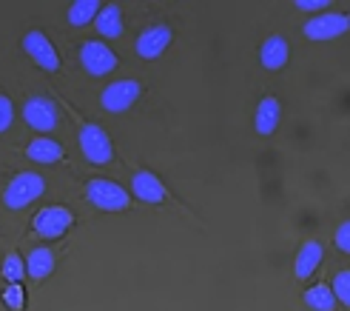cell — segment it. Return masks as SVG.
I'll return each mask as SVG.
<instances>
[{"label":"cell","mask_w":350,"mask_h":311,"mask_svg":"<svg viewBox=\"0 0 350 311\" xmlns=\"http://www.w3.org/2000/svg\"><path fill=\"white\" fill-rule=\"evenodd\" d=\"M43 192H46V180L38 175V171H23V175H17L6 186L3 203H6V209L21 212V209H26V206H31Z\"/></svg>","instance_id":"6da1fadb"},{"label":"cell","mask_w":350,"mask_h":311,"mask_svg":"<svg viewBox=\"0 0 350 311\" xmlns=\"http://www.w3.org/2000/svg\"><path fill=\"white\" fill-rule=\"evenodd\" d=\"M85 197H89V203L100 212H126L131 206V195L126 188L114 180H103V177L85 186Z\"/></svg>","instance_id":"7a4b0ae2"},{"label":"cell","mask_w":350,"mask_h":311,"mask_svg":"<svg viewBox=\"0 0 350 311\" xmlns=\"http://www.w3.org/2000/svg\"><path fill=\"white\" fill-rule=\"evenodd\" d=\"M80 149H83V158L89 163H94V166H106V163L114 160L111 137L97 123H85L80 129Z\"/></svg>","instance_id":"3957f363"},{"label":"cell","mask_w":350,"mask_h":311,"mask_svg":"<svg viewBox=\"0 0 350 311\" xmlns=\"http://www.w3.org/2000/svg\"><path fill=\"white\" fill-rule=\"evenodd\" d=\"M139 95H143V86H139L137 80H114L111 86H106V92L100 95V103L103 109L111 112V114H122L129 112L134 103L139 100Z\"/></svg>","instance_id":"277c9868"},{"label":"cell","mask_w":350,"mask_h":311,"mask_svg":"<svg viewBox=\"0 0 350 311\" xmlns=\"http://www.w3.org/2000/svg\"><path fill=\"white\" fill-rule=\"evenodd\" d=\"M31 226L40 237L55 240V237H63L68 229L75 226V214L68 209H63V206H46V209L38 212V217H34Z\"/></svg>","instance_id":"5b68a950"},{"label":"cell","mask_w":350,"mask_h":311,"mask_svg":"<svg viewBox=\"0 0 350 311\" xmlns=\"http://www.w3.org/2000/svg\"><path fill=\"white\" fill-rule=\"evenodd\" d=\"M350 29V17L342 14V12H325L319 17L305 23V38L308 40H334V38H342V34Z\"/></svg>","instance_id":"8992f818"},{"label":"cell","mask_w":350,"mask_h":311,"mask_svg":"<svg viewBox=\"0 0 350 311\" xmlns=\"http://www.w3.org/2000/svg\"><path fill=\"white\" fill-rule=\"evenodd\" d=\"M23 51L43 69V72H57V69H60V55H57V49L51 46V40L46 38L40 29L26 32V38H23Z\"/></svg>","instance_id":"52a82bcc"},{"label":"cell","mask_w":350,"mask_h":311,"mask_svg":"<svg viewBox=\"0 0 350 311\" xmlns=\"http://www.w3.org/2000/svg\"><path fill=\"white\" fill-rule=\"evenodd\" d=\"M80 63H83V69L89 75L103 77V75H109V72L117 69V55L103 40H89V43H83V49H80Z\"/></svg>","instance_id":"ba28073f"},{"label":"cell","mask_w":350,"mask_h":311,"mask_svg":"<svg viewBox=\"0 0 350 311\" xmlns=\"http://www.w3.org/2000/svg\"><path fill=\"white\" fill-rule=\"evenodd\" d=\"M23 120L29 129L49 134L51 129H57V106L49 97H31L23 106Z\"/></svg>","instance_id":"9c48e42d"},{"label":"cell","mask_w":350,"mask_h":311,"mask_svg":"<svg viewBox=\"0 0 350 311\" xmlns=\"http://www.w3.org/2000/svg\"><path fill=\"white\" fill-rule=\"evenodd\" d=\"M174 40V32L168 26H148L143 34L137 38V55L143 60H157L168 49V43Z\"/></svg>","instance_id":"30bf717a"},{"label":"cell","mask_w":350,"mask_h":311,"mask_svg":"<svg viewBox=\"0 0 350 311\" xmlns=\"http://www.w3.org/2000/svg\"><path fill=\"white\" fill-rule=\"evenodd\" d=\"M131 192L143 200V203H151V206H160L165 203L168 192H165V186L163 180L154 175V171H137L134 180H131Z\"/></svg>","instance_id":"8fae6325"},{"label":"cell","mask_w":350,"mask_h":311,"mask_svg":"<svg viewBox=\"0 0 350 311\" xmlns=\"http://www.w3.org/2000/svg\"><path fill=\"white\" fill-rule=\"evenodd\" d=\"M288 58H291V46L282 34H271V38L262 43L259 49V63L268 69V72H279V69L288 66Z\"/></svg>","instance_id":"7c38bea8"},{"label":"cell","mask_w":350,"mask_h":311,"mask_svg":"<svg viewBox=\"0 0 350 311\" xmlns=\"http://www.w3.org/2000/svg\"><path fill=\"white\" fill-rule=\"evenodd\" d=\"M279 117H282V106H279V100H276L273 95L262 97L259 106H256V114H254V129H256V134H262V137L273 134L276 126H279Z\"/></svg>","instance_id":"4fadbf2b"},{"label":"cell","mask_w":350,"mask_h":311,"mask_svg":"<svg viewBox=\"0 0 350 311\" xmlns=\"http://www.w3.org/2000/svg\"><path fill=\"white\" fill-rule=\"evenodd\" d=\"M322 257H325V249H322L319 240H308V243L299 249V254H296V263H293L296 277H299V280H308L310 274L319 269Z\"/></svg>","instance_id":"5bb4252c"},{"label":"cell","mask_w":350,"mask_h":311,"mask_svg":"<svg viewBox=\"0 0 350 311\" xmlns=\"http://www.w3.org/2000/svg\"><path fill=\"white\" fill-rule=\"evenodd\" d=\"M23 266H26V274L31 280H46L51 271H55V251L51 249H46V246H38V249H31L29 251V257L23 260Z\"/></svg>","instance_id":"9a60e30c"},{"label":"cell","mask_w":350,"mask_h":311,"mask_svg":"<svg viewBox=\"0 0 350 311\" xmlns=\"http://www.w3.org/2000/svg\"><path fill=\"white\" fill-rule=\"evenodd\" d=\"M26 158L40 166H51V163L63 160V146L57 140H51V137H34L26 149Z\"/></svg>","instance_id":"2e32d148"},{"label":"cell","mask_w":350,"mask_h":311,"mask_svg":"<svg viewBox=\"0 0 350 311\" xmlns=\"http://www.w3.org/2000/svg\"><path fill=\"white\" fill-rule=\"evenodd\" d=\"M94 23H97V32L100 34H106L109 40H117L120 34H122V12L117 3H109V6H103L94 17Z\"/></svg>","instance_id":"e0dca14e"},{"label":"cell","mask_w":350,"mask_h":311,"mask_svg":"<svg viewBox=\"0 0 350 311\" xmlns=\"http://www.w3.org/2000/svg\"><path fill=\"white\" fill-rule=\"evenodd\" d=\"M100 9H103V3H97V0H75V3L68 6V23L72 26H89Z\"/></svg>","instance_id":"ac0fdd59"},{"label":"cell","mask_w":350,"mask_h":311,"mask_svg":"<svg viewBox=\"0 0 350 311\" xmlns=\"http://www.w3.org/2000/svg\"><path fill=\"white\" fill-rule=\"evenodd\" d=\"M305 303H308L313 311H336V297H334V291H330L327 283L308 288V291H305Z\"/></svg>","instance_id":"d6986e66"},{"label":"cell","mask_w":350,"mask_h":311,"mask_svg":"<svg viewBox=\"0 0 350 311\" xmlns=\"http://www.w3.org/2000/svg\"><path fill=\"white\" fill-rule=\"evenodd\" d=\"M3 277H6V283H21L26 277V266H23V260L17 254H6V260H3Z\"/></svg>","instance_id":"ffe728a7"},{"label":"cell","mask_w":350,"mask_h":311,"mask_svg":"<svg viewBox=\"0 0 350 311\" xmlns=\"http://www.w3.org/2000/svg\"><path fill=\"white\" fill-rule=\"evenodd\" d=\"M3 306L9 311H23L26 308V295H23V286L21 283H9L3 291Z\"/></svg>","instance_id":"44dd1931"},{"label":"cell","mask_w":350,"mask_h":311,"mask_svg":"<svg viewBox=\"0 0 350 311\" xmlns=\"http://www.w3.org/2000/svg\"><path fill=\"white\" fill-rule=\"evenodd\" d=\"M334 297H336V303H342V306H350V271L345 269V271H339L336 277H334Z\"/></svg>","instance_id":"7402d4cb"},{"label":"cell","mask_w":350,"mask_h":311,"mask_svg":"<svg viewBox=\"0 0 350 311\" xmlns=\"http://www.w3.org/2000/svg\"><path fill=\"white\" fill-rule=\"evenodd\" d=\"M12 120H14V103L6 95H0V134L12 126Z\"/></svg>","instance_id":"603a6c76"},{"label":"cell","mask_w":350,"mask_h":311,"mask_svg":"<svg viewBox=\"0 0 350 311\" xmlns=\"http://www.w3.org/2000/svg\"><path fill=\"white\" fill-rule=\"evenodd\" d=\"M336 249L345 251V254L350 251V223H347V220L336 229Z\"/></svg>","instance_id":"cb8c5ba5"},{"label":"cell","mask_w":350,"mask_h":311,"mask_svg":"<svg viewBox=\"0 0 350 311\" xmlns=\"http://www.w3.org/2000/svg\"><path fill=\"white\" fill-rule=\"evenodd\" d=\"M330 3L327 0H296V9H305V12H317V9H327Z\"/></svg>","instance_id":"d4e9b609"}]
</instances>
